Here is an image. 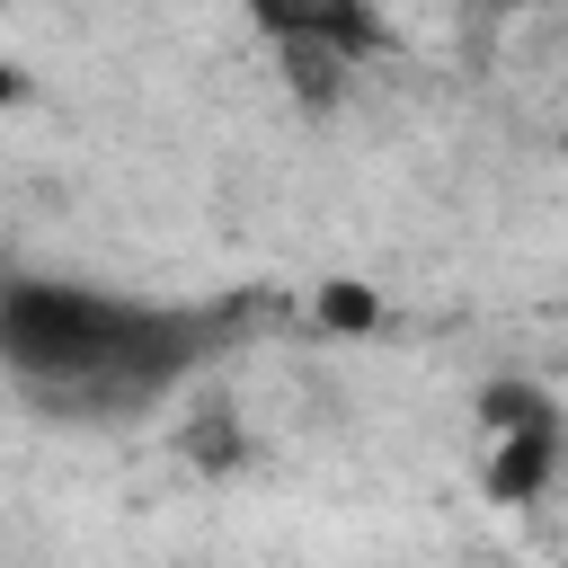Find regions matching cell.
<instances>
[{
  "instance_id": "cell-3",
  "label": "cell",
  "mask_w": 568,
  "mask_h": 568,
  "mask_svg": "<svg viewBox=\"0 0 568 568\" xmlns=\"http://www.w3.org/2000/svg\"><path fill=\"white\" fill-rule=\"evenodd\" d=\"M257 27H266V36H311V44H328L346 71H355L364 53H382V18H373V9H266Z\"/></svg>"
},
{
  "instance_id": "cell-4",
  "label": "cell",
  "mask_w": 568,
  "mask_h": 568,
  "mask_svg": "<svg viewBox=\"0 0 568 568\" xmlns=\"http://www.w3.org/2000/svg\"><path fill=\"white\" fill-rule=\"evenodd\" d=\"M275 53H284V71H293V89H302L311 106H328V98L346 89V62H337L328 44H311V36H275Z\"/></svg>"
},
{
  "instance_id": "cell-5",
  "label": "cell",
  "mask_w": 568,
  "mask_h": 568,
  "mask_svg": "<svg viewBox=\"0 0 568 568\" xmlns=\"http://www.w3.org/2000/svg\"><path fill=\"white\" fill-rule=\"evenodd\" d=\"M373 320H382V302L364 284H328L320 293V328H373Z\"/></svg>"
},
{
  "instance_id": "cell-1",
  "label": "cell",
  "mask_w": 568,
  "mask_h": 568,
  "mask_svg": "<svg viewBox=\"0 0 568 568\" xmlns=\"http://www.w3.org/2000/svg\"><path fill=\"white\" fill-rule=\"evenodd\" d=\"M222 328L231 311H169L53 275H18L0 293V364L44 417H142L222 346Z\"/></svg>"
},
{
  "instance_id": "cell-2",
  "label": "cell",
  "mask_w": 568,
  "mask_h": 568,
  "mask_svg": "<svg viewBox=\"0 0 568 568\" xmlns=\"http://www.w3.org/2000/svg\"><path fill=\"white\" fill-rule=\"evenodd\" d=\"M559 462H568V417H559V408L532 417V426H506L497 453H488V497H497V506H532V497L559 479Z\"/></svg>"
},
{
  "instance_id": "cell-6",
  "label": "cell",
  "mask_w": 568,
  "mask_h": 568,
  "mask_svg": "<svg viewBox=\"0 0 568 568\" xmlns=\"http://www.w3.org/2000/svg\"><path fill=\"white\" fill-rule=\"evenodd\" d=\"M231 453H240V435H231V417H204V435H195V462H213V470H222Z\"/></svg>"
}]
</instances>
